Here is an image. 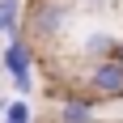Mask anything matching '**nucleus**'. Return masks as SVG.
Masks as SVG:
<instances>
[{"mask_svg":"<svg viewBox=\"0 0 123 123\" xmlns=\"http://www.w3.org/2000/svg\"><path fill=\"white\" fill-rule=\"evenodd\" d=\"M68 17H72V9L64 0H34L30 4V17H25L30 43H55L68 30Z\"/></svg>","mask_w":123,"mask_h":123,"instance_id":"nucleus-1","label":"nucleus"},{"mask_svg":"<svg viewBox=\"0 0 123 123\" xmlns=\"http://www.w3.org/2000/svg\"><path fill=\"white\" fill-rule=\"evenodd\" d=\"M0 64H4V72L13 76V89L25 98V93L34 89V43L25 34H13L9 47H4V55H0Z\"/></svg>","mask_w":123,"mask_h":123,"instance_id":"nucleus-2","label":"nucleus"},{"mask_svg":"<svg viewBox=\"0 0 123 123\" xmlns=\"http://www.w3.org/2000/svg\"><path fill=\"white\" fill-rule=\"evenodd\" d=\"M89 93L98 102H119L123 98V64L93 60V68H89Z\"/></svg>","mask_w":123,"mask_h":123,"instance_id":"nucleus-3","label":"nucleus"},{"mask_svg":"<svg viewBox=\"0 0 123 123\" xmlns=\"http://www.w3.org/2000/svg\"><path fill=\"white\" fill-rule=\"evenodd\" d=\"M93 111H98L93 93H64V102L55 106V119L60 123H93Z\"/></svg>","mask_w":123,"mask_h":123,"instance_id":"nucleus-4","label":"nucleus"},{"mask_svg":"<svg viewBox=\"0 0 123 123\" xmlns=\"http://www.w3.org/2000/svg\"><path fill=\"white\" fill-rule=\"evenodd\" d=\"M17 21H21V0H0V34H21L17 30Z\"/></svg>","mask_w":123,"mask_h":123,"instance_id":"nucleus-5","label":"nucleus"},{"mask_svg":"<svg viewBox=\"0 0 123 123\" xmlns=\"http://www.w3.org/2000/svg\"><path fill=\"white\" fill-rule=\"evenodd\" d=\"M0 123H34V111H30V102L25 98H13L0 115Z\"/></svg>","mask_w":123,"mask_h":123,"instance_id":"nucleus-6","label":"nucleus"},{"mask_svg":"<svg viewBox=\"0 0 123 123\" xmlns=\"http://www.w3.org/2000/svg\"><path fill=\"white\" fill-rule=\"evenodd\" d=\"M111 47H115V34H89L85 38V55H93V60H106V55H111Z\"/></svg>","mask_w":123,"mask_h":123,"instance_id":"nucleus-7","label":"nucleus"},{"mask_svg":"<svg viewBox=\"0 0 123 123\" xmlns=\"http://www.w3.org/2000/svg\"><path fill=\"white\" fill-rule=\"evenodd\" d=\"M106 60H115V64H123V43H119V38H115V47H111V55H106Z\"/></svg>","mask_w":123,"mask_h":123,"instance_id":"nucleus-8","label":"nucleus"}]
</instances>
